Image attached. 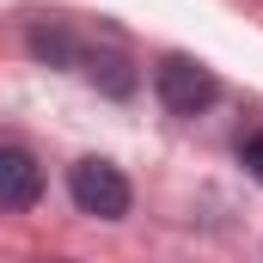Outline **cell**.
<instances>
[{"label": "cell", "mask_w": 263, "mask_h": 263, "mask_svg": "<svg viewBox=\"0 0 263 263\" xmlns=\"http://www.w3.org/2000/svg\"><path fill=\"white\" fill-rule=\"evenodd\" d=\"M31 55H37V62H49V67H67V62H80L73 37H67V31H49V25H37V31H31Z\"/></svg>", "instance_id": "cell-5"}, {"label": "cell", "mask_w": 263, "mask_h": 263, "mask_svg": "<svg viewBox=\"0 0 263 263\" xmlns=\"http://www.w3.org/2000/svg\"><path fill=\"white\" fill-rule=\"evenodd\" d=\"M239 159H245V172L263 184V129L257 135H245V147H239Z\"/></svg>", "instance_id": "cell-6"}, {"label": "cell", "mask_w": 263, "mask_h": 263, "mask_svg": "<svg viewBox=\"0 0 263 263\" xmlns=\"http://www.w3.org/2000/svg\"><path fill=\"white\" fill-rule=\"evenodd\" d=\"M153 92H159V104L172 117H202L220 98V80H214V67L190 62V55H165V62L153 67Z\"/></svg>", "instance_id": "cell-2"}, {"label": "cell", "mask_w": 263, "mask_h": 263, "mask_svg": "<svg viewBox=\"0 0 263 263\" xmlns=\"http://www.w3.org/2000/svg\"><path fill=\"white\" fill-rule=\"evenodd\" d=\"M80 62H86V73H92V86H104L110 98H129V92H135L129 55H117V49H92V55H80Z\"/></svg>", "instance_id": "cell-4"}, {"label": "cell", "mask_w": 263, "mask_h": 263, "mask_svg": "<svg viewBox=\"0 0 263 263\" xmlns=\"http://www.w3.org/2000/svg\"><path fill=\"white\" fill-rule=\"evenodd\" d=\"M67 196L92 220H123L129 214V178L110 159H73L67 165Z\"/></svg>", "instance_id": "cell-1"}, {"label": "cell", "mask_w": 263, "mask_h": 263, "mask_svg": "<svg viewBox=\"0 0 263 263\" xmlns=\"http://www.w3.org/2000/svg\"><path fill=\"white\" fill-rule=\"evenodd\" d=\"M43 196V165L25 153V147H0V208H31Z\"/></svg>", "instance_id": "cell-3"}]
</instances>
